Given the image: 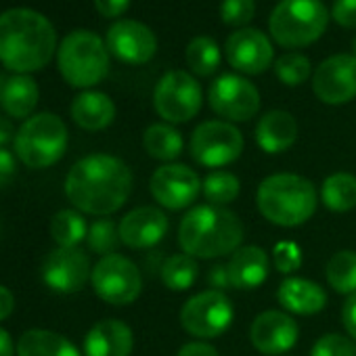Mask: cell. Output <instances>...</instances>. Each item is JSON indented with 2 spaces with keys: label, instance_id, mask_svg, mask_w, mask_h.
<instances>
[{
  "label": "cell",
  "instance_id": "cell-1",
  "mask_svg": "<svg viewBox=\"0 0 356 356\" xmlns=\"http://www.w3.org/2000/svg\"><path fill=\"white\" fill-rule=\"evenodd\" d=\"M132 172L113 155L95 153L72 165L65 178V195L76 210L107 216L118 212L130 197Z\"/></svg>",
  "mask_w": 356,
  "mask_h": 356
},
{
  "label": "cell",
  "instance_id": "cell-2",
  "mask_svg": "<svg viewBox=\"0 0 356 356\" xmlns=\"http://www.w3.org/2000/svg\"><path fill=\"white\" fill-rule=\"evenodd\" d=\"M57 32L38 11L17 7L0 13V61L15 74L42 70L55 55Z\"/></svg>",
  "mask_w": 356,
  "mask_h": 356
},
{
  "label": "cell",
  "instance_id": "cell-3",
  "mask_svg": "<svg viewBox=\"0 0 356 356\" xmlns=\"http://www.w3.org/2000/svg\"><path fill=\"white\" fill-rule=\"evenodd\" d=\"M243 241V225L239 216L220 206H195L178 227V243L183 252L204 260L220 258L239 250Z\"/></svg>",
  "mask_w": 356,
  "mask_h": 356
},
{
  "label": "cell",
  "instance_id": "cell-4",
  "mask_svg": "<svg viewBox=\"0 0 356 356\" xmlns=\"http://www.w3.org/2000/svg\"><path fill=\"white\" fill-rule=\"evenodd\" d=\"M260 214L283 229H293L308 222L318 206L316 187L300 174L266 176L256 193Z\"/></svg>",
  "mask_w": 356,
  "mask_h": 356
},
{
  "label": "cell",
  "instance_id": "cell-5",
  "mask_svg": "<svg viewBox=\"0 0 356 356\" xmlns=\"http://www.w3.org/2000/svg\"><path fill=\"white\" fill-rule=\"evenodd\" d=\"M57 63L70 86L90 88L109 72V49L97 34L78 30L63 38Z\"/></svg>",
  "mask_w": 356,
  "mask_h": 356
},
{
  "label": "cell",
  "instance_id": "cell-6",
  "mask_svg": "<svg viewBox=\"0 0 356 356\" xmlns=\"http://www.w3.org/2000/svg\"><path fill=\"white\" fill-rule=\"evenodd\" d=\"M329 24V11L321 0H281L275 7L268 28L277 44L302 49L318 40Z\"/></svg>",
  "mask_w": 356,
  "mask_h": 356
},
{
  "label": "cell",
  "instance_id": "cell-7",
  "mask_svg": "<svg viewBox=\"0 0 356 356\" xmlns=\"http://www.w3.org/2000/svg\"><path fill=\"white\" fill-rule=\"evenodd\" d=\"M15 155L34 170L57 163L67 149V126L55 113H36L28 118L13 140Z\"/></svg>",
  "mask_w": 356,
  "mask_h": 356
},
{
  "label": "cell",
  "instance_id": "cell-8",
  "mask_svg": "<svg viewBox=\"0 0 356 356\" xmlns=\"http://www.w3.org/2000/svg\"><path fill=\"white\" fill-rule=\"evenodd\" d=\"M202 103L204 92L200 82L181 70L163 74L153 92V107L168 124H185L193 120L200 113Z\"/></svg>",
  "mask_w": 356,
  "mask_h": 356
},
{
  "label": "cell",
  "instance_id": "cell-9",
  "mask_svg": "<svg viewBox=\"0 0 356 356\" xmlns=\"http://www.w3.org/2000/svg\"><path fill=\"white\" fill-rule=\"evenodd\" d=\"M95 293L111 306L132 304L143 289V277L136 264L120 254L103 256L90 277Z\"/></svg>",
  "mask_w": 356,
  "mask_h": 356
},
{
  "label": "cell",
  "instance_id": "cell-10",
  "mask_svg": "<svg viewBox=\"0 0 356 356\" xmlns=\"http://www.w3.org/2000/svg\"><path fill=\"white\" fill-rule=\"evenodd\" d=\"M233 316L235 308L229 296L218 289H206L185 302L181 310V325L195 337L212 339L231 327Z\"/></svg>",
  "mask_w": 356,
  "mask_h": 356
},
{
  "label": "cell",
  "instance_id": "cell-11",
  "mask_svg": "<svg viewBox=\"0 0 356 356\" xmlns=\"http://www.w3.org/2000/svg\"><path fill=\"white\" fill-rule=\"evenodd\" d=\"M189 149L197 163L206 168H222L239 159L243 151V134L231 122L210 120L193 130Z\"/></svg>",
  "mask_w": 356,
  "mask_h": 356
},
{
  "label": "cell",
  "instance_id": "cell-12",
  "mask_svg": "<svg viewBox=\"0 0 356 356\" xmlns=\"http://www.w3.org/2000/svg\"><path fill=\"white\" fill-rule=\"evenodd\" d=\"M210 107L229 122H250L260 109L258 88L237 74H222L208 90Z\"/></svg>",
  "mask_w": 356,
  "mask_h": 356
},
{
  "label": "cell",
  "instance_id": "cell-13",
  "mask_svg": "<svg viewBox=\"0 0 356 356\" xmlns=\"http://www.w3.org/2000/svg\"><path fill=\"white\" fill-rule=\"evenodd\" d=\"M153 200L168 210H185L202 193V178L183 163H165L157 168L149 183Z\"/></svg>",
  "mask_w": 356,
  "mask_h": 356
},
{
  "label": "cell",
  "instance_id": "cell-14",
  "mask_svg": "<svg viewBox=\"0 0 356 356\" xmlns=\"http://www.w3.org/2000/svg\"><path fill=\"white\" fill-rule=\"evenodd\" d=\"M90 277V260L80 248H55L42 264V279L57 293L82 291Z\"/></svg>",
  "mask_w": 356,
  "mask_h": 356
},
{
  "label": "cell",
  "instance_id": "cell-15",
  "mask_svg": "<svg viewBox=\"0 0 356 356\" xmlns=\"http://www.w3.org/2000/svg\"><path fill=\"white\" fill-rule=\"evenodd\" d=\"M314 95L327 105H343L356 97V57L333 55L325 59L312 76Z\"/></svg>",
  "mask_w": 356,
  "mask_h": 356
},
{
  "label": "cell",
  "instance_id": "cell-16",
  "mask_svg": "<svg viewBox=\"0 0 356 356\" xmlns=\"http://www.w3.org/2000/svg\"><path fill=\"white\" fill-rule=\"evenodd\" d=\"M225 53H227L231 67L248 76L264 74L270 67L273 57H275L270 40L260 30H254V28L235 30L227 38Z\"/></svg>",
  "mask_w": 356,
  "mask_h": 356
},
{
  "label": "cell",
  "instance_id": "cell-17",
  "mask_svg": "<svg viewBox=\"0 0 356 356\" xmlns=\"http://www.w3.org/2000/svg\"><path fill=\"white\" fill-rule=\"evenodd\" d=\"M109 53L128 65H143L151 61L157 51L155 34L140 22L122 19L113 24L107 32L105 40Z\"/></svg>",
  "mask_w": 356,
  "mask_h": 356
},
{
  "label": "cell",
  "instance_id": "cell-18",
  "mask_svg": "<svg viewBox=\"0 0 356 356\" xmlns=\"http://www.w3.org/2000/svg\"><path fill=\"white\" fill-rule=\"evenodd\" d=\"M300 335L298 323L281 310H266L260 312L252 327H250V339L254 348L260 354L266 356H279L289 352Z\"/></svg>",
  "mask_w": 356,
  "mask_h": 356
},
{
  "label": "cell",
  "instance_id": "cell-19",
  "mask_svg": "<svg viewBox=\"0 0 356 356\" xmlns=\"http://www.w3.org/2000/svg\"><path fill=\"white\" fill-rule=\"evenodd\" d=\"M168 233V218L159 208L143 206L128 212L120 220V239L132 250H147L157 245Z\"/></svg>",
  "mask_w": 356,
  "mask_h": 356
},
{
  "label": "cell",
  "instance_id": "cell-20",
  "mask_svg": "<svg viewBox=\"0 0 356 356\" xmlns=\"http://www.w3.org/2000/svg\"><path fill=\"white\" fill-rule=\"evenodd\" d=\"M134 346L132 329L118 318H103L84 337V356H130Z\"/></svg>",
  "mask_w": 356,
  "mask_h": 356
},
{
  "label": "cell",
  "instance_id": "cell-21",
  "mask_svg": "<svg viewBox=\"0 0 356 356\" xmlns=\"http://www.w3.org/2000/svg\"><path fill=\"white\" fill-rule=\"evenodd\" d=\"M227 268H229L231 287L250 291V289H258L268 279L270 258L262 248L245 245L231 254Z\"/></svg>",
  "mask_w": 356,
  "mask_h": 356
},
{
  "label": "cell",
  "instance_id": "cell-22",
  "mask_svg": "<svg viewBox=\"0 0 356 356\" xmlns=\"http://www.w3.org/2000/svg\"><path fill=\"white\" fill-rule=\"evenodd\" d=\"M298 138V122L291 113L273 109L264 113L256 126V143L262 151L277 155L287 151Z\"/></svg>",
  "mask_w": 356,
  "mask_h": 356
},
{
  "label": "cell",
  "instance_id": "cell-23",
  "mask_svg": "<svg viewBox=\"0 0 356 356\" xmlns=\"http://www.w3.org/2000/svg\"><path fill=\"white\" fill-rule=\"evenodd\" d=\"M279 304L293 314H316L327 306V293L321 285L302 277H287L277 291Z\"/></svg>",
  "mask_w": 356,
  "mask_h": 356
},
{
  "label": "cell",
  "instance_id": "cell-24",
  "mask_svg": "<svg viewBox=\"0 0 356 356\" xmlns=\"http://www.w3.org/2000/svg\"><path fill=\"white\" fill-rule=\"evenodd\" d=\"M72 118L74 122L90 132L107 128L115 118L113 101L99 90H84L72 103Z\"/></svg>",
  "mask_w": 356,
  "mask_h": 356
},
{
  "label": "cell",
  "instance_id": "cell-25",
  "mask_svg": "<svg viewBox=\"0 0 356 356\" xmlns=\"http://www.w3.org/2000/svg\"><path fill=\"white\" fill-rule=\"evenodd\" d=\"M38 99H40L38 84L28 74H17L9 78L3 84V90H0V105H3L9 118H15V120L32 118V111L36 109Z\"/></svg>",
  "mask_w": 356,
  "mask_h": 356
},
{
  "label": "cell",
  "instance_id": "cell-26",
  "mask_svg": "<svg viewBox=\"0 0 356 356\" xmlns=\"http://www.w3.org/2000/svg\"><path fill=\"white\" fill-rule=\"evenodd\" d=\"M17 356H80V352L61 333L30 329L17 341Z\"/></svg>",
  "mask_w": 356,
  "mask_h": 356
},
{
  "label": "cell",
  "instance_id": "cell-27",
  "mask_svg": "<svg viewBox=\"0 0 356 356\" xmlns=\"http://www.w3.org/2000/svg\"><path fill=\"white\" fill-rule=\"evenodd\" d=\"M321 202L331 212H350L356 208V176L335 172L325 178L321 187Z\"/></svg>",
  "mask_w": 356,
  "mask_h": 356
},
{
  "label": "cell",
  "instance_id": "cell-28",
  "mask_svg": "<svg viewBox=\"0 0 356 356\" xmlns=\"http://www.w3.org/2000/svg\"><path fill=\"white\" fill-rule=\"evenodd\" d=\"M145 151L159 161H172L183 153V134L170 124H151L143 134Z\"/></svg>",
  "mask_w": 356,
  "mask_h": 356
},
{
  "label": "cell",
  "instance_id": "cell-29",
  "mask_svg": "<svg viewBox=\"0 0 356 356\" xmlns=\"http://www.w3.org/2000/svg\"><path fill=\"white\" fill-rule=\"evenodd\" d=\"M200 277V264L189 254L170 256L161 266V281L172 291H187Z\"/></svg>",
  "mask_w": 356,
  "mask_h": 356
},
{
  "label": "cell",
  "instance_id": "cell-30",
  "mask_svg": "<svg viewBox=\"0 0 356 356\" xmlns=\"http://www.w3.org/2000/svg\"><path fill=\"white\" fill-rule=\"evenodd\" d=\"M86 235L88 227L78 210H61L51 218V237L57 248H78Z\"/></svg>",
  "mask_w": 356,
  "mask_h": 356
},
{
  "label": "cell",
  "instance_id": "cell-31",
  "mask_svg": "<svg viewBox=\"0 0 356 356\" xmlns=\"http://www.w3.org/2000/svg\"><path fill=\"white\" fill-rule=\"evenodd\" d=\"M185 59L195 76H202V78L214 76L220 65L218 42L210 36H197L187 44Z\"/></svg>",
  "mask_w": 356,
  "mask_h": 356
},
{
  "label": "cell",
  "instance_id": "cell-32",
  "mask_svg": "<svg viewBox=\"0 0 356 356\" xmlns=\"http://www.w3.org/2000/svg\"><path fill=\"white\" fill-rule=\"evenodd\" d=\"M327 283L337 291L352 296L356 293V252L341 250L333 254L325 268Z\"/></svg>",
  "mask_w": 356,
  "mask_h": 356
},
{
  "label": "cell",
  "instance_id": "cell-33",
  "mask_svg": "<svg viewBox=\"0 0 356 356\" xmlns=\"http://www.w3.org/2000/svg\"><path fill=\"white\" fill-rule=\"evenodd\" d=\"M239 191H241L239 178L233 172H225V170L210 172L202 183V193L208 200V204L220 206V208L235 202Z\"/></svg>",
  "mask_w": 356,
  "mask_h": 356
},
{
  "label": "cell",
  "instance_id": "cell-34",
  "mask_svg": "<svg viewBox=\"0 0 356 356\" xmlns=\"http://www.w3.org/2000/svg\"><path fill=\"white\" fill-rule=\"evenodd\" d=\"M120 241H122V239H120V225H115V222L109 220V218L95 220V222L88 227L86 243H88V248H90L95 254L109 256V254H113V250L118 248Z\"/></svg>",
  "mask_w": 356,
  "mask_h": 356
},
{
  "label": "cell",
  "instance_id": "cell-35",
  "mask_svg": "<svg viewBox=\"0 0 356 356\" xmlns=\"http://www.w3.org/2000/svg\"><path fill=\"white\" fill-rule=\"evenodd\" d=\"M310 61L300 53H287L275 61V74L285 86H300L310 78Z\"/></svg>",
  "mask_w": 356,
  "mask_h": 356
},
{
  "label": "cell",
  "instance_id": "cell-36",
  "mask_svg": "<svg viewBox=\"0 0 356 356\" xmlns=\"http://www.w3.org/2000/svg\"><path fill=\"white\" fill-rule=\"evenodd\" d=\"M310 356H356V341L341 333H327L316 339Z\"/></svg>",
  "mask_w": 356,
  "mask_h": 356
},
{
  "label": "cell",
  "instance_id": "cell-37",
  "mask_svg": "<svg viewBox=\"0 0 356 356\" xmlns=\"http://www.w3.org/2000/svg\"><path fill=\"white\" fill-rule=\"evenodd\" d=\"M256 13V3L254 0H222L220 5V17L227 26L233 28H243L252 22Z\"/></svg>",
  "mask_w": 356,
  "mask_h": 356
},
{
  "label": "cell",
  "instance_id": "cell-38",
  "mask_svg": "<svg viewBox=\"0 0 356 356\" xmlns=\"http://www.w3.org/2000/svg\"><path fill=\"white\" fill-rule=\"evenodd\" d=\"M273 266L283 273L289 275L293 270H298L302 266V250L298 243L293 241H279L273 250Z\"/></svg>",
  "mask_w": 356,
  "mask_h": 356
},
{
  "label": "cell",
  "instance_id": "cell-39",
  "mask_svg": "<svg viewBox=\"0 0 356 356\" xmlns=\"http://www.w3.org/2000/svg\"><path fill=\"white\" fill-rule=\"evenodd\" d=\"M331 17L341 28H356V0H335L331 7Z\"/></svg>",
  "mask_w": 356,
  "mask_h": 356
},
{
  "label": "cell",
  "instance_id": "cell-40",
  "mask_svg": "<svg viewBox=\"0 0 356 356\" xmlns=\"http://www.w3.org/2000/svg\"><path fill=\"white\" fill-rule=\"evenodd\" d=\"M15 172H17L15 155L7 149H0V189L9 187V183L15 178Z\"/></svg>",
  "mask_w": 356,
  "mask_h": 356
},
{
  "label": "cell",
  "instance_id": "cell-41",
  "mask_svg": "<svg viewBox=\"0 0 356 356\" xmlns=\"http://www.w3.org/2000/svg\"><path fill=\"white\" fill-rule=\"evenodd\" d=\"M95 7L103 17H120L128 11L130 7V0H95Z\"/></svg>",
  "mask_w": 356,
  "mask_h": 356
},
{
  "label": "cell",
  "instance_id": "cell-42",
  "mask_svg": "<svg viewBox=\"0 0 356 356\" xmlns=\"http://www.w3.org/2000/svg\"><path fill=\"white\" fill-rule=\"evenodd\" d=\"M341 321H343V327H346L348 335L356 341V293L348 296V300L343 302Z\"/></svg>",
  "mask_w": 356,
  "mask_h": 356
},
{
  "label": "cell",
  "instance_id": "cell-43",
  "mask_svg": "<svg viewBox=\"0 0 356 356\" xmlns=\"http://www.w3.org/2000/svg\"><path fill=\"white\" fill-rule=\"evenodd\" d=\"M176 356H220L218 350L212 343L206 341H189L185 343L181 350H178Z\"/></svg>",
  "mask_w": 356,
  "mask_h": 356
},
{
  "label": "cell",
  "instance_id": "cell-44",
  "mask_svg": "<svg viewBox=\"0 0 356 356\" xmlns=\"http://www.w3.org/2000/svg\"><path fill=\"white\" fill-rule=\"evenodd\" d=\"M210 283H212V287L218 289V291L231 287V279H229V268H227V264H225V266H222V264L212 266V270H210Z\"/></svg>",
  "mask_w": 356,
  "mask_h": 356
},
{
  "label": "cell",
  "instance_id": "cell-45",
  "mask_svg": "<svg viewBox=\"0 0 356 356\" xmlns=\"http://www.w3.org/2000/svg\"><path fill=\"white\" fill-rule=\"evenodd\" d=\"M13 308H15V298H13L11 289L5 287V285H0V321H5L7 316H11Z\"/></svg>",
  "mask_w": 356,
  "mask_h": 356
},
{
  "label": "cell",
  "instance_id": "cell-46",
  "mask_svg": "<svg viewBox=\"0 0 356 356\" xmlns=\"http://www.w3.org/2000/svg\"><path fill=\"white\" fill-rule=\"evenodd\" d=\"M15 136H17V132H15L13 122L5 115H0V149L9 145L11 140H15Z\"/></svg>",
  "mask_w": 356,
  "mask_h": 356
},
{
  "label": "cell",
  "instance_id": "cell-47",
  "mask_svg": "<svg viewBox=\"0 0 356 356\" xmlns=\"http://www.w3.org/2000/svg\"><path fill=\"white\" fill-rule=\"evenodd\" d=\"M0 356H15V346L11 333L0 327Z\"/></svg>",
  "mask_w": 356,
  "mask_h": 356
},
{
  "label": "cell",
  "instance_id": "cell-48",
  "mask_svg": "<svg viewBox=\"0 0 356 356\" xmlns=\"http://www.w3.org/2000/svg\"><path fill=\"white\" fill-rule=\"evenodd\" d=\"M352 55H354V57H356V38H354V40H352Z\"/></svg>",
  "mask_w": 356,
  "mask_h": 356
}]
</instances>
